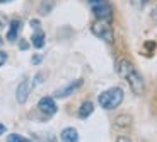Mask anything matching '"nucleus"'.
<instances>
[{
    "label": "nucleus",
    "mask_w": 157,
    "mask_h": 142,
    "mask_svg": "<svg viewBox=\"0 0 157 142\" xmlns=\"http://www.w3.org/2000/svg\"><path fill=\"white\" fill-rule=\"evenodd\" d=\"M116 70H118V74H120V77L128 82V86H130V89L133 91V94L142 96L144 93H145L144 77L140 75V72L137 70V67H135L132 62H128V60H125V58L118 60Z\"/></svg>",
    "instance_id": "obj_1"
},
{
    "label": "nucleus",
    "mask_w": 157,
    "mask_h": 142,
    "mask_svg": "<svg viewBox=\"0 0 157 142\" xmlns=\"http://www.w3.org/2000/svg\"><path fill=\"white\" fill-rule=\"evenodd\" d=\"M123 98H125V93H123L121 87H109V89H106L104 93L99 94L98 101L101 105V108L111 111V110H116L121 105Z\"/></svg>",
    "instance_id": "obj_2"
},
{
    "label": "nucleus",
    "mask_w": 157,
    "mask_h": 142,
    "mask_svg": "<svg viewBox=\"0 0 157 142\" xmlns=\"http://www.w3.org/2000/svg\"><path fill=\"white\" fill-rule=\"evenodd\" d=\"M90 31H92V34H94L96 38L102 40L104 43L113 45V41H114V34H113V29H111V24L108 22V21H101V19H98L94 24H92V26H90Z\"/></svg>",
    "instance_id": "obj_3"
},
{
    "label": "nucleus",
    "mask_w": 157,
    "mask_h": 142,
    "mask_svg": "<svg viewBox=\"0 0 157 142\" xmlns=\"http://www.w3.org/2000/svg\"><path fill=\"white\" fill-rule=\"evenodd\" d=\"M90 9H92V14L96 16V19L108 21V22L113 19V9H111V5L108 4L106 0H96V2H92Z\"/></svg>",
    "instance_id": "obj_4"
},
{
    "label": "nucleus",
    "mask_w": 157,
    "mask_h": 142,
    "mask_svg": "<svg viewBox=\"0 0 157 142\" xmlns=\"http://www.w3.org/2000/svg\"><path fill=\"white\" fill-rule=\"evenodd\" d=\"M33 86H34V84H33L31 79H28V77H24V79L17 84V89H16V99H17V103L24 105V103L28 101L29 93H31Z\"/></svg>",
    "instance_id": "obj_5"
},
{
    "label": "nucleus",
    "mask_w": 157,
    "mask_h": 142,
    "mask_svg": "<svg viewBox=\"0 0 157 142\" xmlns=\"http://www.w3.org/2000/svg\"><path fill=\"white\" fill-rule=\"evenodd\" d=\"M38 110L41 111V113H44L46 116H51V115L56 113L58 108H56V103L51 96H44V98H41L38 101Z\"/></svg>",
    "instance_id": "obj_6"
},
{
    "label": "nucleus",
    "mask_w": 157,
    "mask_h": 142,
    "mask_svg": "<svg viewBox=\"0 0 157 142\" xmlns=\"http://www.w3.org/2000/svg\"><path fill=\"white\" fill-rule=\"evenodd\" d=\"M80 86H82V79L74 81V82H70L68 86H65V87H62V89H58V91H55V98H68V96L74 94Z\"/></svg>",
    "instance_id": "obj_7"
},
{
    "label": "nucleus",
    "mask_w": 157,
    "mask_h": 142,
    "mask_svg": "<svg viewBox=\"0 0 157 142\" xmlns=\"http://www.w3.org/2000/svg\"><path fill=\"white\" fill-rule=\"evenodd\" d=\"M21 26H22V22H21L19 19H14L10 22V28H9V33H7V40L10 41V43H14V41L17 40L19 31H21Z\"/></svg>",
    "instance_id": "obj_8"
},
{
    "label": "nucleus",
    "mask_w": 157,
    "mask_h": 142,
    "mask_svg": "<svg viewBox=\"0 0 157 142\" xmlns=\"http://www.w3.org/2000/svg\"><path fill=\"white\" fill-rule=\"evenodd\" d=\"M60 139H62L63 142H77L78 140V132L75 130V128H72V127L63 128L62 134H60Z\"/></svg>",
    "instance_id": "obj_9"
},
{
    "label": "nucleus",
    "mask_w": 157,
    "mask_h": 142,
    "mask_svg": "<svg viewBox=\"0 0 157 142\" xmlns=\"http://www.w3.org/2000/svg\"><path fill=\"white\" fill-rule=\"evenodd\" d=\"M92 111H94V105L90 101H84L78 108V118H87L92 115Z\"/></svg>",
    "instance_id": "obj_10"
},
{
    "label": "nucleus",
    "mask_w": 157,
    "mask_h": 142,
    "mask_svg": "<svg viewBox=\"0 0 157 142\" xmlns=\"http://www.w3.org/2000/svg\"><path fill=\"white\" fill-rule=\"evenodd\" d=\"M31 43L34 48H43L44 46V33L41 31V29L34 31V34H33V38H31Z\"/></svg>",
    "instance_id": "obj_11"
},
{
    "label": "nucleus",
    "mask_w": 157,
    "mask_h": 142,
    "mask_svg": "<svg viewBox=\"0 0 157 142\" xmlns=\"http://www.w3.org/2000/svg\"><path fill=\"white\" fill-rule=\"evenodd\" d=\"M114 125L120 127V128H126V127L132 125V116L130 115H118L114 118Z\"/></svg>",
    "instance_id": "obj_12"
},
{
    "label": "nucleus",
    "mask_w": 157,
    "mask_h": 142,
    "mask_svg": "<svg viewBox=\"0 0 157 142\" xmlns=\"http://www.w3.org/2000/svg\"><path fill=\"white\" fill-rule=\"evenodd\" d=\"M7 140L9 142H28L29 139H26L24 135H19V134H10L7 137Z\"/></svg>",
    "instance_id": "obj_13"
},
{
    "label": "nucleus",
    "mask_w": 157,
    "mask_h": 142,
    "mask_svg": "<svg viewBox=\"0 0 157 142\" xmlns=\"http://www.w3.org/2000/svg\"><path fill=\"white\" fill-rule=\"evenodd\" d=\"M147 2H149V0H132V5L137 7V9H144L147 5Z\"/></svg>",
    "instance_id": "obj_14"
},
{
    "label": "nucleus",
    "mask_w": 157,
    "mask_h": 142,
    "mask_svg": "<svg viewBox=\"0 0 157 142\" xmlns=\"http://www.w3.org/2000/svg\"><path fill=\"white\" fill-rule=\"evenodd\" d=\"M41 62H43V57H41V55H34V57L31 58V63H33V65H39Z\"/></svg>",
    "instance_id": "obj_15"
},
{
    "label": "nucleus",
    "mask_w": 157,
    "mask_h": 142,
    "mask_svg": "<svg viewBox=\"0 0 157 142\" xmlns=\"http://www.w3.org/2000/svg\"><path fill=\"white\" fill-rule=\"evenodd\" d=\"M29 24H31V28H34V31H38V29H41V24H39V21H36V19H33Z\"/></svg>",
    "instance_id": "obj_16"
},
{
    "label": "nucleus",
    "mask_w": 157,
    "mask_h": 142,
    "mask_svg": "<svg viewBox=\"0 0 157 142\" xmlns=\"http://www.w3.org/2000/svg\"><path fill=\"white\" fill-rule=\"evenodd\" d=\"M5 62H7V53H5V51H0V67H2Z\"/></svg>",
    "instance_id": "obj_17"
},
{
    "label": "nucleus",
    "mask_w": 157,
    "mask_h": 142,
    "mask_svg": "<svg viewBox=\"0 0 157 142\" xmlns=\"http://www.w3.org/2000/svg\"><path fill=\"white\" fill-rule=\"evenodd\" d=\"M152 19H154V21H155V22H157V5H155V7L152 9Z\"/></svg>",
    "instance_id": "obj_18"
},
{
    "label": "nucleus",
    "mask_w": 157,
    "mask_h": 142,
    "mask_svg": "<svg viewBox=\"0 0 157 142\" xmlns=\"http://www.w3.org/2000/svg\"><path fill=\"white\" fill-rule=\"evenodd\" d=\"M29 45H28V41H24V40H21V50H26Z\"/></svg>",
    "instance_id": "obj_19"
},
{
    "label": "nucleus",
    "mask_w": 157,
    "mask_h": 142,
    "mask_svg": "<svg viewBox=\"0 0 157 142\" xmlns=\"http://www.w3.org/2000/svg\"><path fill=\"white\" fill-rule=\"evenodd\" d=\"M116 140H118V142H128L130 139H128V137H120V139H116Z\"/></svg>",
    "instance_id": "obj_20"
},
{
    "label": "nucleus",
    "mask_w": 157,
    "mask_h": 142,
    "mask_svg": "<svg viewBox=\"0 0 157 142\" xmlns=\"http://www.w3.org/2000/svg\"><path fill=\"white\" fill-rule=\"evenodd\" d=\"M4 132H5V125H4V123H0V135L4 134Z\"/></svg>",
    "instance_id": "obj_21"
},
{
    "label": "nucleus",
    "mask_w": 157,
    "mask_h": 142,
    "mask_svg": "<svg viewBox=\"0 0 157 142\" xmlns=\"http://www.w3.org/2000/svg\"><path fill=\"white\" fill-rule=\"evenodd\" d=\"M2 45H4V41H2V36H0V46H2Z\"/></svg>",
    "instance_id": "obj_22"
},
{
    "label": "nucleus",
    "mask_w": 157,
    "mask_h": 142,
    "mask_svg": "<svg viewBox=\"0 0 157 142\" xmlns=\"http://www.w3.org/2000/svg\"><path fill=\"white\" fill-rule=\"evenodd\" d=\"M0 2H10V0H0Z\"/></svg>",
    "instance_id": "obj_23"
},
{
    "label": "nucleus",
    "mask_w": 157,
    "mask_h": 142,
    "mask_svg": "<svg viewBox=\"0 0 157 142\" xmlns=\"http://www.w3.org/2000/svg\"><path fill=\"white\" fill-rule=\"evenodd\" d=\"M92 2H96V0H89V4H92Z\"/></svg>",
    "instance_id": "obj_24"
}]
</instances>
